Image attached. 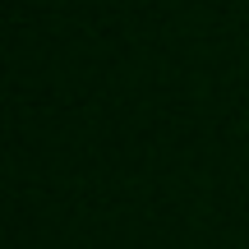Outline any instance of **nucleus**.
Wrapping results in <instances>:
<instances>
[]
</instances>
